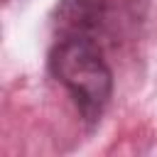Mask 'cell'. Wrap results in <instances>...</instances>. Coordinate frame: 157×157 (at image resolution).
I'll return each instance as SVG.
<instances>
[{"label":"cell","instance_id":"1","mask_svg":"<svg viewBox=\"0 0 157 157\" xmlns=\"http://www.w3.org/2000/svg\"><path fill=\"white\" fill-rule=\"evenodd\" d=\"M49 71L71 93L86 123H96L103 115L113 96V71L98 42L86 37H56L49 52Z\"/></svg>","mask_w":157,"mask_h":157},{"label":"cell","instance_id":"2","mask_svg":"<svg viewBox=\"0 0 157 157\" xmlns=\"http://www.w3.org/2000/svg\"><path fill=\"white\" fill-rule=\"evenodd\" d=\"M110 20L108 0H61L54 15L56 37H86L98 42Z\"/></svg>","mask_w":157,"mask_h":157}]
</instances>
